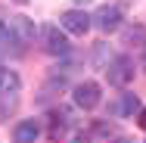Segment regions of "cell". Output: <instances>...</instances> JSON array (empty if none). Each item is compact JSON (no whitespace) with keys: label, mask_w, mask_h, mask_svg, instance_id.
Here are the masks:
<instances>
[{"label":"cell","mask_w":146,"mask_h":143,"mask_svg":"<svg viewBox=\"0 0 146 143\" xmlns=\"http://www.w3.org/2000/svg\"><path fill=\"white\" fill-rule=\"evenodd\" d=\"M106 75H109V84L112 87H127L134 81V62L127 56H115L109 62V69H106Z\"/></svg>","instance_id":"6da1fadb"},{"label":"cell","mask_w":146,"mask_h":143,"mask_svg":"<svg viewBox=\"0 0 146 143\" xmlns=\"http://www.w3.org/2000/svg\"><path fill=\"white\" fill-rule=\"evenodd\" d=\"M93 16H87L84 9H68V13H62L59 16V25H62V31H68V34H87L90 31V22Z\"/></svg>","instance_id":"7a4b0ae2"},{"label":"cell","mask_w":146,"mask_h":143,"mask_svg":"<svg viewBox=\"0 0 146 143\" xmlns=\"http://www.w3.org/2000/svg\"><path fill=\"white\" fill-rule=\"evenodd\" d=\"M68 34V31H65ZM56 25H47V28H40V37H44V50L47 53H53V56H65L68 53V37H65Z\"/></svg>","instance_id":"3957f363"},{"label":"cell","mask_w":146,"mask_h":143,"mask_svg":"<svg viewBox=\"0 0 146 143\" xmlns=\"http://www.w3.org/2000/svg\"><path fill=\"white\" fill-rule=\"evenodd\" d=\"M75 106H81V109H96V106H100V84L81 81V84L75 87Z\"/></svg>","instance_id":"277c9868"},{"label":"cell","mask_w":146,"mask_h":143,"mask_svg":"<svg viewBox=\"0 0 146 143\" xmlns=\"http://www.w3.org/2000/svg\"><path fill=\"white\" fill-rule=\"evenodd\" d=\"M93 25L103 31V34L121 28V13H118V6H100L96 16H93Z\"/></svg>","instance_id":"5b68a950"},{"label":"cell","mask_w":146,"mask_h":143,"mask_svg":"<svg viewBox=\"0 0 146 143\" xmlns=\"http://www.w3.org/2000/svg\"><path fill=\"white\" fill-rule=\"evenodd\" d=\"M9 25H13V31H16V41H19V44H31L34 34H37V28H34V22H31L28 16H13Z\"/></svg>","instance_id":"8992f818"},{"label":"cell","mask_w":146,"mask_h":143,"mask_svg":"<svg viewBox=\"0 0 146 143\" xmlns=\"http://www.w3.org/2000/svg\"><path fill=\"white\" fill-rule=\"evenodd\" d=\"M19 87H22V78L13 69H0V96H13L19 93Z\"/></svg>","instance_id":"52a82bcc"},{"label":"cell","mask_w":146,"mask_h":143,"mask_svg":"<svg viewBox=\"0 0 146 143\" xmlns=\"http://www.w3.org/2000/svg\"><path fill=\"white\" fill-rule=\"evenodd\" d=\"M13 137H16L19 143L37 140V137H40V124H37V121H19V124H16V131H13Z\"/></svg>","instance_id":"ba28073f"},{"label":"cell","mask_w":146,"mask_h":143,"mask_svg":"<svg viewBox=\"0 0 146 143\" xmlns=\"http://www.w3.org/2000/svg\"><path fill=\"white\" fill-rule=\"evenodd\" d=\"M140 112V100H137V93H124L121 96V103L115 106V115H121V118H131V115Z\"/></svg>","instance_id":"9c48e42d"},{"label":"cell","mask_w":146,"mask_h":143,"mask_svg":"<svg viewBox=\"0 0 146 143\" xmlns=\"http://www.w3.org/2000/svg\"><path fill=\"white\" fill-rule=\"evenodd\" d=\"M112 53H109V44H100L96 50H93V62H96V69H109V62H112Z\"/></svg>","instance_id":"30bf717a"},{"label":"cell","mask_w":146,"mask_h":143,"mask_svg":"<svg viewBox=\"0 0 146 143\" xmlns=\"http://www.w3.org/2000/svg\"><path fill=\"white\" fill-rule=\"evenodd\" d=\"M6 44H19V41H16V31L9 22H0V47H6Z\"/></svg>","instance_id":"8fae6325"},{"label":"cell","mask_w":146,"mask_h":143,"mask_svg":"<svg viewBox=\"0 0 146 143\" xmlns=\"http://www.w3.org/2000/svg\"><path fill=\"white\" fill-rule=\"evenodd\" d=\"M90 134H93V137H115V128H109V124H93Z\"/></svg>","instance_id":"7c38bea8"},{"label":"cell","mask_w":146,"mask_h":143,"mask_svg":"<svg viewBox=\"0 0 146 143\" xmlns=\"http://www.w3.org/2000/svg\"><path fill=\"white\" fill-rule=\"evenodd\" d=\"M140 128H146V109H140Z\"/></svg>","instance_id":"4fadbf2b"},{"label":"cell","mask_w":146,"mask_h":143,"mask_svg":"<svg viewBox=\"0 0 146 143\" xmlns=\"http://www.w3.org/2000/svg\"><path fill=\"white\" fill-rule=\"evenodd\" d=\"M143 65H146V44H143Z\"/></svg>","instance_id":"5bb4252c"},{"label":"cell","mask_w":146,"mask_h":143,"mask_svg":"<svg viewBox=\"0 0 146 143\" xmlns=\"http://www.w3.org/2000/svg\"><path fill=\"white\" fill-rule=\"evenodd\" d=\"M75 3H81V6H84V3H90V0H75Z\"/></svg>","instance_id":"9a60e30c"}]
</instances>
